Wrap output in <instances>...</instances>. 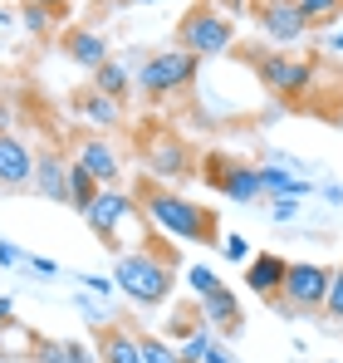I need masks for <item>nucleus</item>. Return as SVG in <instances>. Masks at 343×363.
Segmentation results:
<instances>
[{
    "instance_id": "ea45409f",
    "label": "nucleus",
    "mask_w": 343,
    "mask_h": 363,
    "mask_svg": "<svg viewBox=\"0 0 343 363\" xmlns=\"http://www.w3.org/2000/svg\"><path fill=\"white\" fill-rule=\"evenodd\" d=\"M206 363H235V354H230L226 344H211V354H206Z\"/></svg>"
},
{
    "instance_id": "39448f33",
    "label": "nucleus",
    "mask_w": 343,
    "mask_h": 363,
    "mask_svg": "<svg viewBox=\"0 0 343 363\" xmlns=\"http://www.w3.org/2000/svg\"><path fill=\"white\" fill-rule=\"evenodd\" d=\"M245 64L260 74V84L270 89V94H280V99H304L309 89H314V60H304V55H294V50H250Z\"/></svg>"
},
{
    "instance_id": "0eeeda50",
    "label": "nucleus",
    "mask_w": 343,
    "mask_h": 363,
    "mask_svg": "<svg viewBox=\"0 0 343 363\" xmlns=\"http://www.w3.org/2000/svg\"><path fill=\"white\" fill-rule=\"evenodd\" d=\"M137 211H142V206H137V196H133V191H123V186H99V196H94V201H89V211H84V221H89V231L108 245L113 255H123L118 226H123L128 216H137Z\"/></svg>"
},
{
    "instance_id": "20e7f679",
    "label": "nucleus",
    "mask_w": 343,
    "mask_h": 363,
    "mask_svg": "<svg viewBox=\"0 0 343 363\" xmlns=\"http://www.w3.org/2000/svg\"><path fill=\"white\" fill-rule=\"evenodd\" d=\"M176 45L191 50L196 60H221L235 45V20H226L211 0H196L181 20H176Z\"/></svg>"
},
{
    "instance_id": "a19ab883",
    "label": "nucleus",
    "mask_w": 343,
    "mask_h": 363,
    "mask_svg": "<svg viewBox=\"0 0 343 363\" xmlns=\"http://www.w3.org/2000/svg\"><path fill=\"white\" fill-rule=\"evenodd\" d=\"M35 5H45V10H55V15H64V10H69V0H35Z\"/></svg>"
},
{
    "instance_id": "f704fd0d",
    "label": "nucleus",
    "mask_w": 343,
    "mask_h": 363,
    "mask_svg": "<svg viewBox=\"0 0 343 363\" xmlns=\"http://www.w3.org/2000/svg\"><path fill=\"white\" fill-rule=\"evenodd\" d=\"M64 349H69V363H103L99 349H89V344H79V339H64Z\"/></svg>"
},
{
    "instance_id": "4c0bfd02",
    "label": "nucleus",
    "mask_w": 343,
    "mask_h": 363,
    "mask_svg": "<svg viewBox=\"0 0 343 363\" xmlns=\"http://www.w3.org/2000/svg\"><path fill=\"white\" fill-rule=\"evenodd\" d=\"M10 324H15V300L0 295V329H10Z\"/></svg>"
},
{
    "instance_id": "f8f14e48",
    "label": "nucleus",
    "mask_w": 343,
    "mask_h": 363,
    "mask_svg": "<svg viewBox=\"0 0 343 363\" xmlns=\"http://www.w3.org/2000/svg\"><path fill=\"white\" fill-rule=\"evenodd\" d=\"M74 162L84 167V172H94V182L99 186H118V177H123V162H118L113 143L108 138H79V147H74Z\"/></svg>"
},
{
    "instance_id": "4468645a",
    "label": "nucleus",
    "mask_w": 343,
    "mask_h": 363,
    "mask_svg": "<svg viewBox=\"0 0 343 363\" xmlns=\"http://www.w3.org/2000/svg\"><path fill=\"white\" fill-rule=\"evenodd\" d=\"M94 349L103 363H142V334H133L128 324H99Z\"/></svg>"
},
{
    "instance_id": "a878e982",
    "label": "nucleus",
    "mask_w": 343,
    "mask_h": 363,
    "mask_svg": "<svg viewBox=\"0 0 343 363\" xmlns=\"http://www.w3.org/2000/svg\"><path fill=\"white\" fill-rule=\"evenodd\" d=\"M186 285H191V290H196V300H201V295H211V290H221L226 280H221V275H216L211 265H191V270H186Z\"/></svg>"
},
{
    "instance_id": "79ce46f5",
    "label": "nucleus",
    "mask_w": 343,
    "mask_h": 363,
    "mask_svg": "<svg viewBox=\"0 0 343 363\" xmlns=\"http://www.w3.org/2000/svg\"><path fill=\"white\" fill-rule=\"evenodd\" d=\"M10 20H15V10H10V5H0V30H5Z\"/></svg>"
},
{
    "instance_id": "473e14b6",
    "label": "nucleus",
    "mask_w": 343,
    "mask_h": 363,
    "mask_svg": "<svg viewBox=\"0 0 343 363\" xmlns=\"http://www.w3.org/2000/svg\"><path fill=\"white\" fill-rule=\"evenodd\" d=\"M25 265L40 275V280H59L64 270H59V260H50V255H25Z\"/></svg>"
},
{
    "instance_id": "423d86ee",
    "label": "nucleus",
    "mask_w": 343,
    "mask_h": 363,
    "mask_svg": "<svg viewBox=\"0 0 343 363\" xmlns=\"http://www.w3.org/2000/svg\"><path fill=\"white\" fill-rule=\"evenodd\" d=\"M196 172L211 182L226 201H235V206H255V201H265V186H260V172H255V162H250V157L211 152Z\"/></svg>"
},
{
    "instance_id": "c756f323",
    "label": "nucleus",
    "mask_w": 343,
    "mask_h": 363,
    "mask_svg": "<svg viewBox=\"0 0 343 363\" xmlns=\"http://www.w3.org/2000/svg\"><path fill=\"white\" fill-rule=\"evenodd\" d=\"M74 304L84 309V319H89V324H108V309L99 304V295H89V290H79V295H74Z\"/></svg>"
},
{
    "instance_id": "58836bf2",
    "label": "nucleus",
    "mask_w": 343,
    "mask_h": 363,
    "mask_svg": "<svg viewBox=\"0 0 343 363\" xmlns=\"http://www.w3.org/2000/svg\"><path fill=\"white\" fill-rule=\"evenodd\" d=\"M10 128H15V104L0 99V133H10Z\"/></svg>"
},
{
    "instance_id": "4be33fe9",
    "label": "nucleus",
    "mask_w": 343,
    "mask_h": 363,
    "mask_svg": "<svg viewBox=\"0 0 343 363\" xmlns=\"http://www.w3.org/2000/svg\"><path fill=\"white\" fill-rule=\"evenodd\" d=\"M20 25H25L35 40H50L55 25H59V15H55V10H45V5H35V0H25V5H20Z\"/></svg>"
},
{
    "instance_id": "2f4dec72",
    "label": "nucleus",
    "mask_w": 343,
    "mask_h": 363,
    "mask_svg": "<svg viewBox=\"0 0 343 363\" xmlns=\"http://www.w3.org/2000/svg\"><path fill=\"white\" fill-rule=\"evenodd\" d=\"M79 290H89V295H99V300H108V295H113V275H79Z\"/></svg>"
},
{
    "instance_id": "f03ea898",
    "label": "nucleus",
    "mask_w": 343,
    "mask_h": 363,
    "mask_svg": "<svg viewBox=\"0 0 343 363\" xmlns=\"http://www.w3.org/2000/svg\"><path fill=\"white\" fill-rule=\"evenodd\" d=\"M172 285H176V250L167 245H133L113 260V290L128 304L157 309L172 300Z\"/></svg>"
},
{
    "instance_id": "6ab92c4d",
    "label": "nucleus",
    "mask_w": 343,
    "mask_h": 363,
    "mask_svg": "<svg viewBox=\"0 0 343 363\" xmlns=\"http://www.w3.org/2000/svg\"><path fill=\"white\" fill-rule=\"evenodd\" d=\"M74 113L89 123V128H118V123H123V104L108 99V94H99V89L89 84V89L74 94Z\"/></svg>"
},
{
    "instance_id": "c85d7f7f",
    "label": "nucleus",
    "mask_w": 343,
    "mask_h": 363,
    "mask_svg": "<svg viewBox=\"0 0 343 363\" xmlns=\"http://www.w3.org/2000/svg\"><path fill=\"white\" fill-rule=\"evenodd\" d=\"M319 50H324V55H334V60H343V15L334 20V25H324V30H319Z\"/></svg>"
},
{
    "instance_id": "cd10ccee",
    "label": "nucleus",
    "mask_w": 343,
    "mask_h": 363,
    "mask_svg": "<svg viewBox=\"0 0 343 363\" xmlns=\"http://www.w3.org/2000/svg\"><path fill=\"white\" fill-rule=\"evenodd\" d=\"M221 255H226L230 265H245V260H250V236H240V231H221Z\"/></svg>"
},
{
    "instance_id": "a211bd4d",
    "label": "nucleus",
    "mask_w": 343,
    "mask_h": 363,
    "mask_svg": "<svg viewBox=\"0 0 343 363\" xmlns=\"http://www.w3.org/2000/svg\"><path fill=\"white\" fill-rule=\"evenodd\" d=\"M59 50H64L69 60L79 64V69H89V74H94L99 64L113 55V50H108V40H103L99 30H69V35L59 40Z\"/></svg>"
},
{
    "instance_id": "f257e3e1",
    "label": "nucleus",
    "mask_w": 343,
    "mask_h": 363,
    "mask_svg": "<svg viewBox=\"0 0 343 363\" xmlns=\"http://www.w3.org/2000/svg\"><path fill=\"white\" fill-rule=\"evenodd\" d=\"M137 206H142V216L152 221V231H157V236H167V241L221 245V216H216L211 206H201V201L181 196L176 186L152 182V186L137 196Z\"/></svg>"
},
{
    "instance_id": "5701e85b",
    "label": "nucleus",
    "mask_w": 343,
    "mask_h": 363,
    "mask_svg": "<svg viewBox=\"0 0 343 363\" xmlns=\"http://www.w3.org/2000/svg\"><path fill=\"white\" fill-rule=\"evenodd\" d=\"M299 5V15L309 20V30H324V25H334L343 15V0H294Z\"/></svg>"
},
{
    "instance_id": "1a4fd4ad",
    "label": "nucleus",
    "mask_w": 343,
    "mask_h": 363,
    "mask_svg": "<svg viewBox=\"0 0 343 363\" xmlns=\"http://www.w3.org/2000/svg\"><path fill=\"white\" fill-rule=\"evenodd\" d=\"M329 270L334 265H319V260H289L285 270V295L294 309H324V295H329Z\"/></svg>"
},
{
    "instance_id": "c9c22d12",
    "label": "nucleus",
    "mask_w": 343,
    "mask_h": 363,
    "mask_svg": "<svg viewBox=\"0 0 343 363\" xmlns=\"http://www.w3.org/2000/svg\"><path fill=\"white\" fill-rule=\"evenodd\" d=\"M211 5H216L226 20H235V15H245V10H250V0H211Z\"/></svg>"
},
{
    "instance_id": "f3484780",
    "label": "nucleus",
    "mask_w": 343,
    "mask_h": 363,
    "mask_svg": "<svg viewBox=\"0 0 343 363\" xmlns=\"http://www.w3.org/2000/svg\"><path fill=\"white\" fill-rule=\"evenodd\" d=\"M201 324H206V329H221V334H240V329H245V319H240V295H235L230 285L201 295Z\"/></svg>"
},
{
    "instance_id": "aec40b11",
    "label": "nucleus",
    "mask_w": 343,
    "mask_h": 363,
    "mask_svg": "<svg viewBox=\"0 0 343 363\" xmlns=\"http://www.w3.org/2000/svg\"><path fill=\"white\" fill-rule=\"evenodd\" d=\"M99 94H108V99H128L133 94V55H108V60L94 69V79H89Z\"/></svg>"
},
{
    "instance_id": "2eb2a0df",
    "label": "nucleus",
    "mask_w": 343,
    "mask_h": 363,
    "mask_svg": "<svg viewBox=\"0 0 343 363\" xmlns=\"http://www.w3.org/2000/svg\"><path fill=\"white\" fill-rule=\"evenodd\" d=\"M255 172H260V186H265V196H309L314 191V182L304 177V172H294L289 162H280V157H260L255 162Z\"/></svg>"
},
{
    "instance_id": "7ed1b4c3",
    "label": "nucleus",
    "mask_w": 343,
    "mask_h": 363,
    "mask_svg": "<svg viewBox=\"0 0 343 363\" xmlns=\"http://www.w3.org/2000/svg\"><path fill=\"white\" fill-rule=\"evenodd\" d=\"M133 60H137V69H133V89H137L142 99H152V104L186 94V89L196 84V74H201V60H196L191 50H181V45L152 50V55H133Z\"/></svg>"
},
{
    "instance_id": "412c9836",
    "label": "nucleus",
    "mask_w": 343,
    "mask_h": 363,
    "mask_svg": "<svg viewBox=\"0 0 343 363\" xmlns=\"http://www.w3.org/2000/svg\"><path fill=\"white\" fill-rule=\"evenodd\" d=\"M94 196H99V182H94V172H84V167H79V162L69 157V206H74V211L84 216Z\"/></svg>"
},
{
    "instance_id": "72a5a7b5",
    "label": "nucleus",
    "mask_w": 343,
    "mask_h": 363,
    "mask_svg": "<svg viewBox=\"0 0 343 363\" xmlns=\"http://www.w3.org/2000/svg\"><path fill=\"white\" fill-rule=\"evenodd\" d=\"M25 255H30V250H20L15 241H5V236H0V270H15V265H25Z\"/></svg>"
},
{
    "instance_id": "c03bdc74",
    "label": "nucleus",
    "mask_w": 343,
    "mask_h": 363,
    "mask_svg": "<svg viewBox=\"0 0 343 363\" xmlns=\"http://www.w3.org/2000/svg\"><path fill=\"white\" fill-rule=\"evenodd\" d=\"M324 363H339V359H324Z\"/></svg>"
},
{
    "instance_id": "37998d69",
    "label": "nucleus",
    "mask_w": 343,
    "mask_h": 363,
    "mask_svg": "<svg viewBox=\"0 0 343 363\" xmlns=\"http://www.w3.org/2000/svg\"><path fill=\"white\" fill-rule=\"evenodd\" d=\"M123 5H162V0H123Z\"/></svg>"
},
{
    "instance_id": "9d476101",
    "label": "nucleus",
    "mask_w": 343,
    "mask_h": 363,
    "mask_svg": "<svg viewBox=\"0 0 343 363\" xmlns=\"http://www.w3.org/2000/svg\"><path fill=\"white\" fill-rule=\"evenodd\" d=\"M147 172H152V182H162V186H181V182L196 172V162H191V152H186L181 138L157 133L147 143Z\"/></svg>"
},
{
    "instance_id": "e433bc0d",
    "label": "nucleus",
    "mask_w": 343,
    "mask_h": 363,
    "mask_svg": "<svg viewBox=\"0 0 343 363\" xmlns=\"http://www.w3.org/2000/svg\"><path fill=\"white\" fill-rule=\"evenodd\" d=\"M319 196H324L329 206H343V182H324V186H319Z\"/></svg>"
},
{
    "instance_id": "9b49d317",
    "label": "nucleus",
    "mask_w": 343,
    "mask_h": 363,
    "mask_svg": "<svg viewBox=\"0 0 343 363\" xmlns=\"http://www.w3.org/2000/svg\"><path fill=\"white\" fill-rule=\"evenodd\" d=\"M35 177V147L10 128L0 133V191H25Z\"/></svg>"
},
{
    "instance_id": "ddd939ff",
    "label": "nucleus",
    "mask_w": 343,
    "mask_h": 363,
    "mask_svg": "<svg viewBox=\"0 0 343 363\" xmlns=\"http://www.w3.org/2000/svg\"><path fill=\"white\" fill-rule=\"evenodd\" d=\"M285 270H289L285 255H275V250H255V255L245 260V290L260 295V300H275V295L285 290Z\"/></svg>"
},
{
    "instance_id": "7c9ffc66",
    "label": "nucleus",
    "mask_w": 343,
    "mask_h": 363,
    "mask_svg": "<svg viewBox=\"0 0 343 363\" xmlns=\"http://www.w3.org/2000/svg\"><path fill=\"white\" fill-rule=\"evenodd\" d=\"M299 216V196H270V221H294Z\"/></svg>"
},
{
    "instance_id": "a18cd8bd",
    "label": "nucleus",
    "mask_w": 343,
    "mask_h": 363,
    "mask_svg": "<svg viewBox=\"0 0 343 363\" xmlns=\"http://www.w3.org/2000/svg\"><path fill=\"white\" fill-rule=\"evenodd\" d=\"M339 329H343V319H339Z\"/></svg>"
},
{
    "instance_id": "bb28decb",
    "label": "nucleus",
    "mask_w": 343,
    "mask_h": 363,
    "mask_svg": "<svg viewBox=\"0 0 343 363\" xmlns=\"http://www.w3.org/2000/svg\"><path fill=\"white\" fill-rule=\"evenodd\" d=\"M324 314H329L334 324L343 319V265H334V270H329V295H324Z\"/></svg>"
},
{
    "instance_id": "6e6552de",
    "label": "nucleus",
    "mask_w": 343,
    "mask_h": 363,
    "mask_svg": "<svg viewBox=\"0 0 343 363\" xmlns=\"http://www.w3.org/2000/svg\"><path fill=\"white\" fill-rule=\"evenodd\" d=\"M250 15H255V25L265 30L270 50H294V45L309 35V20L299 15V5H294V0H255V5H250Z\"/></svg>"
},
{
    "instance_id": "393cba45",
    "label": "nucleus",
    "mask_w": 343,
    "mask_h": 363,
    "mask_svg": "<svg viewBox=\"0 0 343 363\" xmlns=\"http://www.w3.org/2000/svg\"><path fill=\"white\" fill-rule=\"evenodd\" d=\"M30 359L35 363H69L64 339H30Z\"/></svg>"
},
{
    "instance_id": "dca6fc26",
    "label": "nucleus",
    "mask_w": 343,
    "mask_h": 363,
    "mask_svg": "<svg viewBox=\"0 0 343 363\" xmlns=\"http://www.w3.org/2000/svg\"><path fill=\"white\" fill-rule=\"evenodd\" d=\"M30 191L45 196V201H69V157H59V152H35Z\"/></svg>"
},
{
    "instance_id": "b1692460",
    "label": "nucleus",
    "mask_w": 343,
    "mask_h": 363,
    "mask_svg": "<svg viewBox=\"0 0 343 363\" xmlns=\"http://www.w3.org/2000/svg\"><path fill=\"white\" fill-rule=\"evenodd\" d=\"M142 363H181V354H176V344H172V339L142 334Z\"/></svg>"
}]
</instances>
